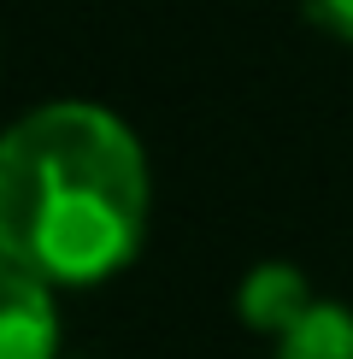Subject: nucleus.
<instances>
[{
  "label": "nucleus",
  "mask_w": 353,
  "mask_h": 359,
  "mask_svg": "<svg viewBox=\"0 0 353 359\" xmlns=\"http://www.w3.org/2000/svg\"><path fill=\"white\" fill-rule=\"evenodd\" d=\"M147 236V159L124 118L48 100L0 136V253L41 283H106Z\"/></svg>",
  "instance_id": "1"
},
{
  "label": "nucleus",
  "mask_w": 353,
  "mask_h": 359,
  "mask_svg": "<svg viewBox=\"0 0 353 359\" xmlns=\"http://www.w3.org/2000/svg\"><path fill=\"white\" fill-rule=\"evenodd\" d=\"M0 359H59L53 283L0 253Z\"/></svg>",
  "instance_id": "2"
},
{
  "label": "nucleus",
  "mask_w": 353,
  "mask_h": 359,
  "mask_svg": "<svg viewBox=\"0 0 353 359\" xmlns=\"http://www.w3.org/2000/svg\"><path fill=\"white\" fill-rule=\"evenodd\" d=\"M235 306H242V324H247V330L283 341L294 324L318 306V294H312V283H306V271H294V265L271 259V265H254V271L242 277Z\"/></svg>",
  "instance_id": "3"
},
{
  "label": "nucleus",
  "mask_w": 353,
  "mask_h": 359,
  "mask_svg": "<svg viewBox=\"0 0 353 359\" xmlns=\"http://www.w3.org/2000/svg\"><path fill=\"white\" fill-rule=\"evenodd\" d=\"M277 359H353V312L335 301H318L277 341Z\"/></svg>",
  "instance_id": "4"
},
{
  "label": "nucleus",
  "mask_w": 353,
  "mask_h": 359,
  "mask_svg": "<svg viewBox=\"0 0 353 359\" xmlns=\"http://www.w3.org/2000/svg\"><path fill=\"white\" fill-rule=\"evenodd\" d=\"M300 12L324 29V36L353 41V0H300Z\"/></svg>",
  "instance_id": "5"
}]
</instances>
